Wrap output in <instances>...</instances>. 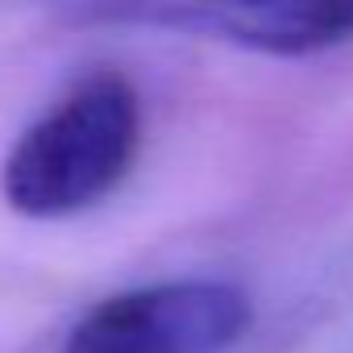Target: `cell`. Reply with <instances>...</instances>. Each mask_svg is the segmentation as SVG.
I'll return each instance as SVG.
<instances>
[{"label": "cell", "instance_id": "obj_1", "mask_svg": "<svg viewBox=\"0 0 353 353\" xmlns=\"http://www.w3.org/2000/svg\"><path fill=\"white\" fill-rule=\"evenodd\" d=\"M137 150L141 96L129 75L100 67L17 133L0 166V192L30 221L79 216L129 179Z\"/></svg>", "mask_w": 353, "mask_h": 353}, {"label": "cell", "instance_id": "obj_2", "mask_svg": "<svg viewBox=\"0 0 353 353\" xmlns=\"http://www.w3.org/2000/svg\"><path fill=\"white\" fill-rule=\"evenodd\" d=\"M254 324V303L225 279H166L104 295L59 353H225Z\"/></svg>", "mask_w": 353, "mask_h": 353}, {"label": "cell", "instance_id": "obj_3", "mask_svg": "<svg viewBox=\"0 0 353 353\" xmlns=\"http://www.w3.org/2000/svg\"><path fill=\"white\" fill-rule=\"evenodd\" d=\"M79 21L150 26L188 38H208L274 59L324 54L353 42V5L341 0H279V5H96L75 9Z\"/></svg>", "mask_w": 353, "mask_h": 353}]
</instances>
